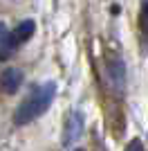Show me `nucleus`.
I'll return each mask as SVG.
<instances>
[{
    "label": "nucleus",
    "mask_w": 148,
    "mask_h": 151,
    "mask_svg": "<svg viewBox=\"0 0 148 151\" xmlns=\"http://www.w3.org/2000/svg\"><path fill=\"white\" fill-rule=\"evenodd\" d=\"M54 95H56V83L54 81H45L38 88H34L29 93V97L16 108V115H14L16 124H29L31 120H36L38 115H43L49 108Z\"/></svg>",
    "instance_id": "f257e3e1"
},
{
    "label": "nucleus",
    "mask_w": 148,
    "mask_h": 151,
    "mask_svg": "<svg viewBox=\"0 0 148 151\" xmlns=\"http://www.w3.org/2000/svg\"><path fill=\"white\" fill-rule=\"evenodd\" d=\"M83 129H85V120H83V113L81 111H72L65 120V126H63V145L72 147L76 140L83 135Z\"/></svg>",
    "instance_id": "f03ea898"
},
{
    "label": "nucleus",
    "mask_w": 148,
    "mask_h": 151,
    "mask_svg": "<svg viewBox=\"0 0 148 151\" xmlns=\"http://www.w3.org/2000/svg\"><path fill=\"white\" fill-rule=\"evenodd\" d=\"M23 83V72L18 68H5L0 72V90L7 95H14Z\"/></svg>",
    "instance_id": "7ed1b4c3"
},
{
    "label": "nucleus",
    "mask_w": 148,
    "mask_h": 151,
    "mask_svg": "<svg viewBox=\"0 0 148 151\" xmlns=\"http://www.w3.org/2000/svg\"><path fill=\"white\" fill-rule=\"evenodd\" d=\"M18 47V41L14 36V32H9L2 23H0V59H9Z\"/></svg>",
    "instance_id": "20e7f679"
},
{
    "label": "nucleus",
    "mask_w": 148,
    "mask_h": 151,
    "mask_svg": "<svg viewBox=\"0 0 148 151\" xmlns=\"http://www.w3.org/2000/svg\"><path fill=\"white\" fill-rule=\"evenodd\" d=\"M34 29H36L34 20H23V23L14 29V36H16V41H18V43H23V41H27V38L34 34Z\"/></svg>",
    "instance_id": "39448f33"
},
{
    "label": "nucleus",
    "mask_w": 148,
    "mask_h": 151,
    "mask_svg": "<svg viewBox=\"0 0 148 151\" xmlns=\"http://www.w3.org/2000/svg\"><path fill=\"white\" fill-rule=\"evenodd\" d=\"M139 25H142V29L148 34V0L142 5V14H139Z\"/></svg>",
    "instance_id": "423d86ee"
}]
</instances>
